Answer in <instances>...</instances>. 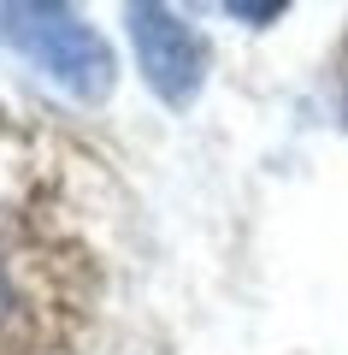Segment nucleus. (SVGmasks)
<instances>
[{"mask_svg": "<svg viewBox=\"0 0 348 355\" xmlns=\"http://www.w3.org/2000/svg\"><path fill=\"white\" fill-rule=\"evenodd\" d=\"M0 30L24 53L30 65L65 83L77 101H107L112 95V53L71 6H36V0H18V6H0Z\"/></svg>", "mask_w": 348, "mask_h": 355, "instance_id": "obj_1", "label": "nucleus"}, {"mask_svg": "<svg viewBox=\"0 0 348 355\" xmlns=\"http://www.w3.org/2000/svg\"><path fill=\"white\" fill-rule=\"evenodd\" d=\"M130 42H136V65L148 89L165 107H189L207 83V42L172 12V6H130L125 12Z\"/></svg>", "mask_w": 348, "mask_h": 355, "instance_id": "obj_2", "label": "nucleus"}, {"mask_svg": "<svg viewBox=\"0 0 348 355\" xmlns=\"http://www.w3.org/2000/svg\"><path fill=\"white\" fill-rule=\"evenodd\" d=\"M18 320H24V302H18L12 279H6V266H0V338H12V331H18Z\"/></svg>", "mask_w": 348, "mask_h": 355, "instance_id": "obj_3", "label": "nucleus"}, {"mask_svg": "<svg viewBox=\"0 0 348 355\" xmlns=\"http://www.w3.org/2000/svg\"><path fill=\"white\" fill-rule=\"evenodd\" d=\"M224 12L242 18V24H272V18H284V0H260V6H248V0H230Z\"/></svg>", "mask_w": 348, "mask_h": 355, "instance_id": "obj_4", "label": "nucleus"}]
</instances>
